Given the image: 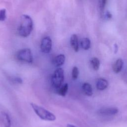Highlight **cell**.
<instances>
[{"label":"cell","mask_w":127,"mask_h":127,"mask_svg":"<svg viewBox=\"0 0 127 127\" xmlns=\"http://www.w3.org/2000/svg\"><path fill=\"white\" fill-rule=\"evenodd\" d=\"M106 16L108 19H111L112 17V15L110 12L107 11V12L106 13Z\"/></svg>","instance_id":"ffe728a7"},{"label":"cell","mask_w":127,"mask_h":127,"mask_svg":"<svg viewBox=\"0 0 127 127\" xmlns=\"http://www.w3.org/2000/svg\"><path fill=\"white\" fill-rule=\"evenodd\" d=\"M79 75V70L77 67L74 66L72 69L71 76L73 80H75L77 78Z\"/></svg>","instance_id":"2e32d148"},{"label":"cell","mask_w":127,"mask_h":127,"mask_svg":"<svg viewBox=\"0 0 127 127\" xmlns=\"http://www.w3.org/2000/svg\"><path fill=\"white\" fill-rule=\"evenodd\" d=\"M67 127H76L75 126L73 125H71V124H67Z\"/></svg>","instance_id":"7402d4cb"},{"label":"cell","mask_w":127,"mask_h":127,"mask_svg":"<svg viewBox=\"0 0 127 127\" xmlns=\"http://www.w3.org/2000/svg\"><path fill=\"white\" fill-rule=\"evenodd\" d=\"M13 81L17 83H19L21 84L22 83V80L21 78L20 77H15L13 79Z\"/></svg>","instance_id":"d6986e66"},{"label":"cell","mask_w":127,"mask_h":127,"mask_svg":"<svg viewBox=\"0 0 127 127\" xmlns=\"http://www.w3.org/2000/svg\"><path fill=\"white\" fill-rule=\"evenodd\" d=\"M82 89L84 93L88 96H91L93 94V89L92 86L88 82H84L82 86Z\"/></svg>","instance_id":"8fae6325"},{"label":"cell","mask_w":127,"mask_h":127,"mask_svg":"<svg viewBox=\"0 0 127 127\" xmlns=\"http://www.w3.org/2000/svg\"><path fill=\"white\" fill-rule=\"evenodd\" d=\"M52 47V42L49 37H45L43 38L40 45L41 51L45 54L49 53Z\"/></svg>","instance_id":"5b68a950"},{"label":"cell","mask_w":127,"mask_h":127,"mask_svg":"<svg viewBox=\"0 0 127 127\" xmlns=\"http://www.w3.org/2000/svg\"><path fill=\"white\" fill-rule=\"evenodd\" d=\"M64 80V70L61 67L56 69L51 78V82L53 86L56 89L59 88Z\"/></svg>","instance_id":"3957f363"},{"label":"cell","mask_w":127,"mask_h":127,"mask_svg":"<svg viewBox=\"0 0 127 127\" xmlns=\"http://www.w3.org/2000/svg\"><path fill=\"white\" fill-rule=\"evenodd\" d=\"M68 90V84L65 83L62 86H61L58 89L57 93L62 96H65L67 93Z\"/></svg>","instance_id":"9a60e30c"},{"label":"cell","mask_w":127,"mask_h":127,"mask_svg":"<svg viewBox=\"0 0 127 127\" xmlns=\"http://www.w3.org/2000/svg\"><path fill=\"white\" fill-rule=\"evenodd\" d=\"M30 105L36 115L42 120L48 121H54L56 119V117L54 114L43 107L33 103H31Z\"/></svg>","instance_id":"7a4b0ae2"},{"label":"cell","mask_w":127,"mask_h":127,"mask_svg":"<svg viewBox=\"0 0 127 127\" xmlns=\"http://www.w3.org/2000/svg\"><path fill=\"white\" fill-rule=\"evenodd\" d=\"M107 0H99V5L100 10L103 11L106 5Z\"/></svg>","instance_id":"ac0fdd59"},{"label":"cell","mask_w":127,"mask_h":127,"mask_svg":"<svg viewBox=\"0 0 127 127\" xmlns=\"http://www.w3.org/2000/svg\"><path fill=\"white\" fill-rule=\"evenodd\" d=\"M80 46L84 50H87L90 48V40L88 38H83L80 41Z\"/></svg>","instance_id":"7c38bea8"},{"label":"cell","mask_w":127,"mask_h":127,"mask_svg":"<svg viewBox=\"0 0 127 127\" xmlns=\"http://www.w3.org/2000/svg\"><path fill=\"white\" fill-rule=\"evenodd\" d=\"M33 21L31 17L26 14L21 16L17 29L18 34L22 37H27L33 30Z\"/></svg>","instance_id":"6da1fadb"},{"label":"cell","mask_w":127,"mask_h":127,"mask_svg":"<svg viewBox=\"0 0 127 127\" xmlns=\"http://www.w3.org/2000/svg\"><path fill=\"white\" fill-rule=\"evenodd\" d=\"M17 59L20 61L27 63H31L33 62V56L30 49L25 48L18 51L16 54Z\"/></svg>","instance_id":"277c9868"},{"label":"cell","mask_w":127,"mask_h":127,"mask_svg":"<svg viewBox=\"0 0 127 127\" xmlns=\"http://www.w3.org/2000/svg\"><path fill=\"white\" fill-rule=\"evenodd\" d=\"M109 85L108 81L103 78H99L96 83V87L98 90L103 91L106 89Z\"/></svg>","instance_id":"52a82bcc"},{"label":"cell","mask_w":127,"mask_h":127,"mask_svg":"<svg viewBox=\"0 0 127 127\" xmlns=\"http://www.w3.org/2000/svg\"><path fill=\"white\" fill-rule=\"evenodd\" d=\"M119 112V109L116 107H108L100 109L98 111L99 115L104 116H110L116 115Z\"/></svg>","instance_id":"8992f818"},{"label":"cell","mask_w":127,"mask_h":127,"mask_svg":"<svg viewBox=\"0 0 127 127\" xmlns=\"http://www.w3.org/2000/svg\"><path fill=\"white\" fill-rule=\"evenodd\" d=\"M1 117L2 120L5 127H10L11 121L8 114L5 113H2Z\"/></svg>","instance_id":"4fadbf2b"},{"label":"cell","mask_w":127,"mask_h":127,"mask_svg":"<svg viewBox=\"0 0 127 127\" xmlns=\"http://www.w3.org/2000/svg\"><path fill=\"white\" fill-rule=\"evenodd\" d=\"M114 53L115 54H116L118 51V45L116 44H114Z\"/></svg>","instance_id":"44dd1931"},{"label":"cell","mask_w":127,"mask_h":127,"mask_svg":"<svg viewBox=\"0 0 127 127\" xmlns=\"http://www.w3.org/2000/svg\"><path fill=\"white\" fill-rule=\"evenodd\" d=\"M70 43L73 50L75 52H77L79 50V44L78 37L76 34H73L71 36L70 39Z\"/></svg>","instance_id":"30bf717a"},{"label":"cell","mask_w":127,"mask_h":127,"mask_svg":"<svg viewBox=\"0 0 127 127\" xmlns=\"http://www.w3.org/2000/svg\"><path fill=\"white\" fill-rule=\"evenodd\" d=\"M124 65V62L122 59H118L113 64L112 68L113 71L116 73H119L122 69Z\"/></svg>","instance_id":"9c48e42d"},{"label":"cell","mask_w":127,"mask_h":127,"mask_svg":"<svg viewBox=\"0 0 127 127\" xmlns=\"http://www.w3.org/2000/svg\"><path fill=\"white\" fill-rule=\"evenodd\" d=\"M6 18V10L5 9L0 10V21H4Z\"/></svg>","instance_id":"e0dca14e"},{"label":"cell","mask_w":127,"mask_h":127,"mask_svg":"<svg viewBox=\"0 0 127 127\" xmlns=\"http://www.w3.org/2000/svg\"><path fill=\"white\" fill-rule=\"evenodd\" d=\"M65 56L63 54H60L55 57L53 60V64L56 67L62 65L65 62Z\"/></svg>","instance_id":"ba28073f"},{"label":"cell","mask_w":127,"mask_h":127,"mask_svg":"<svg viewBox=\"0 0 127 127\" xmlns=\"http://www.w3.org/2000/svg\"><path fill=\"white\" fill-rule=\"evenodd\" d=\"M91 65L95 70H97L99 68L100 65V62L99 60L96 57H93L90 60Z\"/></svg>","instance_id":"5bb4252c"}]
</instances>
